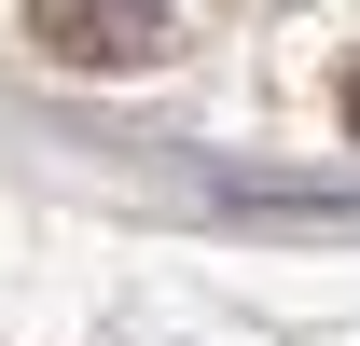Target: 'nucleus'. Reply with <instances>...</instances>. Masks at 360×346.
Wrapping results in <instances>:
<instances>
[{
	"instance_id": "obj_1",
	"label": "nucleus",
	"mask_w": 360,
	"mask_h": 346,
	"mask_svg": "<svg viewBox=\"0 0 360 346\" xmlns=\"http://www.w3.org/2000/svg\"><path fill=\"white\" fill-rule=\"evenodd\" d=\"M28 42L56 70H139L167 42V0H28Z\"/></svg>"
},
{
	"instance_id": "obj_2",
	"label": "nucleus",
	"mask_w": 360,
	"mask_h": 346,
	"mask_svg": "<svg viewBox=\"0 0 360 346\" xmlns=\"http://www.w3.org/2000/svg\"><path fill=\"white\" fill-rule=\"evenodd\" d=\"M347 125H360V70H347Z\"/></svg>"
}]
</instances>
